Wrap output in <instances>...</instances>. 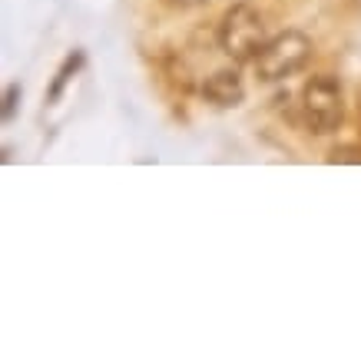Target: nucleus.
<instances>
[{
    "label": "nucleus",
    "instance_id": "obj_8",
    "mask_svg": "<svg viewBox=\"0 0 361 361\" xmlns=\"http://www.w3.org/2000/svg\"><path fill=\"white\" fill-rule=\"evenodd\" d=\"M173 7H199V4H209V0H166Z\"/></svg>",
    "mask_w": 361,
    "mask_h": 361
},
{
    "label": "nucleus",
    "instance_id": "obj_9",
    "mask_svg": "<svg viewBox=\"0 0 361 361\" xmlns=\"http://www.w3.org/2000/svg\"><path fill=\"white\" fill-rule=\"evenodd\" d=\"M358 113H361V87H358Z\"/></svg>",
    "mask_w": 361,
    "mask_h": 361
},
{
    "label": "nucleus",
    "instance_id": "obj_2",
    "mask_svg": "<svg viewBox=\"0 0 361 361\" xmlns=\"http://www.w3.org/2000/svg\"><path fill=\"white\" fill-rule=\"evenodd\" d=\"M302 123L315 136H331L345 123V93H341L338 77L331 73H315L302 87V103H298Z\"/></svg>",
    "mask_w": 361,
    "mask_h": 361
},
{
    "label": "nucleus",
    "instance_id": "obj_6",
    "mask_svg": "<svg viewBox=\"0 0 361 361\" xmlns=\"http://www.w3.org/2000/svg\"><path fill=\"white\" fill-rule=\"evenodd\" d=\"M329 163H355L361 166V146H335L329 153Z\"/></svg>",
    "mask_w": 361,
    "mask_h": 361
},
{
    "label": "nucleus",
    "instance_id": "obj_4",
    "mask_svg": "<svg viewBox=\"0 0 361 361\" xmlns=\"http://www.w3.org/2000/svg\"><path fill=\"white\" fill-rule=\"evenodd\" d=\"M199 93H202V99L212 103L216 110H232V106H239L242 99H245V83H242L239 70L219 66V70H212V73L202 80Z\"/></svg>",
    "mask_w": 361,
    "mask_h": 361
},
{
    "label": "nucleus",
    "instance_id": "obj_1",
    "mask_svg": "<svg viewBox=\"0 0 361 361\" xmlns=\"http://www.w3.org/2000/svg\"><path fill=\"white\" fill-rule=\"evenodd\" d=\"M219 50L235 63H252L262 54L265 47V13L252 4V0H239L229 11L222 13L219 30H216Z\"/></svg>",
    "mask_w": 361,
    "mask_h": 361
},
{
    "label": "nucleus",
    "instance_id": "obj_5",
    "mask_svg": "<svg viewBox=\"0 0 361 361\" xmlns=\"http://www.w3.org/2000/svg\"><path fill=\"white\" fill-rule=\"evenodd\" d=\"M83 63H87V54H83V50H73V54L66 56L63 63H60V70H56V77H54V83H50V90H47V103H56V99L63 97V90L70 87V80L83 70Z\"/></svg>",
    "mask_w": 361,
    "mask_h": 361
},
{
    "label": "nucleus",
    "instance_id": "obj_7",
    "mask_svg": "<svg viewBox=\"0 0 361 361\" xmlns=\"http://www.w3.org/2000/svg\"><path fill=\"white\" fill-rule=\"evenodd\" d=\"M17 97H20V87H7V97H4V120H11V116H13Z\"/></svg>",
    "mask_w": 361,
    "mask_h": 361
},
{
    "label": "nucleus",
    "instance_id": "obj_3",
    "mask_svg": "<svg viewBox=\"0 0 361 361\" xmlns=\"http://www.w3.org/2000/svg\"><path fill=\"white\" fill-rule=\"evenodd\" d=\"M312 40L302 30H282L269 37L262 54L255 56V80L259 83H279V80L295 77L298 70L312 60Z\"/></svg>",
    "mask_w": 361,
    "mask_h": 361
}]
</instances>
